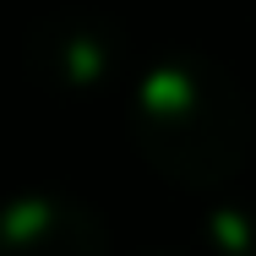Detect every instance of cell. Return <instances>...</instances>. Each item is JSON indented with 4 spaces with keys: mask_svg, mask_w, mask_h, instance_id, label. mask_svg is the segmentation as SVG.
Listing matches in <instances>:
<instances>
[{
    "mask_svg": "<svg viewBox=\"0 0 256 256\" xmlns=\"http://www.w3.org/2000/svg\"><path fill=\"white\" fill-rule=\"evenodd\" d=\"M131 136L164 180L212 191L251 158V109L218 66L169 54L142 71L131 93Z\"/></svg>",
    "mask_w": 256,
    "mask_h": 256,
    "instance_id": "6da1fadb",
    "label": "cell"
},
{
    "mask_svg": "<svg viewBox=\"0 0 256 256\" xmlns=\"http://www.w3.org/2000/svg\"><path fill=\"white\" fill-rule=\"evenodd\" d=\"M28 66L60 93H98L120 71V33L82 11L44 16L28 33Z\"/></svg>",
    "mask_w": 256,
    "mask_h": 256,
    "instance_id": "7a4b0ae2",
    "label": "cell"
},
{
    "mask_svg": "<svg viewBox=\"0 0 256 256\" xmlns=\"http://www.w3.org/2000/svg\"><path fill=\"white\" fill-rule=\"evenodd\" d=\"M0 256H109V234L82 202L38 191L0 212Z\"/></svg>",
    "mask_w": 256,
    "mask_h": 256,
    "instance_id": "3957f363",
    "label": "cell"
},
{
    "mask_svg": "<svg viewBox=\"0 0 256 256\" xmlns=\"http://www.w3.org/2000/svg\"><path fill=\"white\" fill-rule=\"evenodd\" d=\"M207 246L218 256H256V207H212Z\"/></svg>",
    "mask_w": 256,
    "mask_h": 256,
    "instance_id": "277c9868",
    "label": "cell"
},
{
    "mask_svg": "<svg viewBox=\"0 0 256 256\" xmlns=\"http://www.w3.org/2000/svg\"><path fill=\"white\" fill-rule=\"evenodd\" d=\"M153 256H174V251H153Z\"/></svg>",
    "mask_w": 256,
    "mask_h": 256,
    "instance_id": "5b68a950",
    "label": "cell"
}]
</instances>
